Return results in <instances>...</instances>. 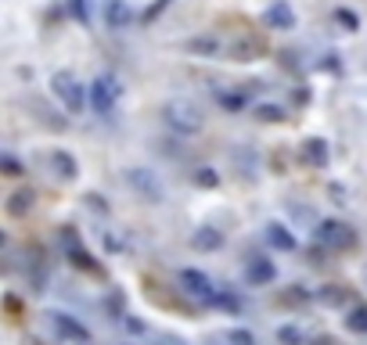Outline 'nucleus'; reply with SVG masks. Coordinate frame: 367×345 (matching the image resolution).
Returning a JSON list of instances; mask_svg holds the SVG:
<instances>
[{
    "instance_id": "f257e3e1",
    "label": "nucleus",
    "mask_w": 367,
    "mask_h": 345,
    "mask_svg": "<svg viewBox=\"0 0 367 345\" xmlns=\"http://www.w3.org/2000/svg\"><path fill=\"white\" fill-rule=\"evenodd\" d=\"M162 119H166L173 129H177V134H198L202 122H205L202 108L191 104V101H184V97H173V101L162 108Z\"/></svg>"
},
{
    "instance_id": "f03ea898",
    "label": "nucleus",
    "mask_w": 367,
    "mask_h": 345,
    "mask_svg": "<svg viewBox=\"0 0 367 345\" xmlns=\"http://www.w3.org/2000/svg\"><path fill=\"white\" fill-rule=\"evenodd\" d=\"M54 86V97L69 108V112H83V104H86V90H83V83L72 76V72H54L51 79Z\"/></svg>"
},
{
    "instance_id": "7ed1b4c3",
    "label": "nucleus",
    "mask_w": 367,
    "mask_h": 345,
    "mask_svg": "<svg viewBox=\"0 0 367 345\" xmlns=\"http://www.w3.org/2000/svg\"><path fill=\"white\" fill-rule=\"evenodd\" d=\"M313 237H317V245H324V248H350V245H353V230L342 227V223H335V220H324V223L313 230Z\"/></svg>"
},
{
    "instance_id": "20e7f679",
    "label": "nucleus",
    "mask_w": 367,
    "mask_h": 345,
    "mask_svg": "<svg viewBox=\"0 0 367 345\" xmlns=\"http://www.w3.org/2000/svg\"><path fill=\"white\" fill-rule=\"evenodd\" d=\"M126 180L134 184V191L144 194L151 205H159V202H162V184H159V177H155L151 169H130V172H126Z\"/></svg>"
},
{
    "instance_id": "39448f33",
    "label": "nucleus",
    "mask_w": 367,
    "mask_h": 345,
    "mask_svg": "<svg viewBox=\"0 0 367 345\" xmlns=\"http://www.w3.org/2000/svg\"><path fill=\"white\" fill-rule=\"evenodd\" d=\"M180 284H184L187 295L202 298V302H216V295H220V291L212 288V280H209L202 270H180Z\"/></svg>"
},
{
    "instance_id": "423d86ee",
    "label": "nucleus",
    "mask_w": 367,
    "mask_h": 345,
    "mask_svg": "<svg viewBox=\"0 0 367 345\" xmlns=\"http://www.w3.org/2000/svg\"><path fill=\"white\" fill-rule=\"evenodd\" d=\"M116 97H119V90H116V83L108 79V76H97V79L91 83V104H94L97 115H108V112H112Z\"/></svg>"
},
{
    "instance_id": "0eeeda50",
    "label": "nucleus",
    "mask_w": 367,
    "mask_h": 345,
    "mask_svg": "<svg viewBox=\"0 0 367 345\" xmlns=\"http://www.w3.org/2000/svg\"><path fill=\"white\" fill-rule=\"evenodd\" d=\"M267 26L270 29H292L295 26V15H292V8L285 4V0H277V4L267 8Z\"/></svg>"
},
{
    "instance_id": "6e6552de",
    "label": "nucleus",
    "mask_w": 367,
    "mask_h": 345,
    "mask_svg": "<svg viewBox=\"0 0 367 345\" xmlns=\"http://www.w3.org/2000/svg\"><path fill=\"white\" fill-rule=\"evenodd\" d=\"M245 277H249V284H270V280L277 277V270H274L270 259H252L249 270H245Z\"/></svg>"
},
{
    "instance_id": "1a4fd4ad",
    "label": "nucleus",
    "mask_w": 367,
    "mask_h": 345,
    "mask_svg": "<svg viewBox=\"0 0 367 345\" xmlns=\"http://www.w3.org/2000/svg\"><path fill=\"white\" fill-rule=\"evenodd\" d=\"M267 241H270L274 248H281V252H292V248H295V234H292L288 227H281V223H270V227H267Z\"/></svg>"
},
{
    "instance_id": "9d476101",
    "label": "nucleus",
    "mask_w": 367,
    "mask_h": 345,
    "mask_svg": "<svg viewBox=\"0 0 367 345\" xmlns=\"http://www.w3.org/2000/svg\"><path fill=\"white\" fill-rule=\"evenodd\" d=\"M33 205H36V194L33 191H18L15 198L8 202V212L11 216H26V212H33Z\"/></svg>"
},
{
    "instance_id": "9b49d317",
    "label": "nucleus",
    "mask_w": 367,
    "mask_h": 345,
    "mask_svg": "<svg viewBox=\"0 0 367 345\" xmlns=\"http://www.w3.org/2000/svg\"><path fill=\"white\" fill-rule=\"evenodd\" d=\"M54 328H58L61 335L76 338V342H86V328H79V323H76L72 316H65V313H58V316H54Z\"/></svg>"
},
{
    "instance_id": "f8f14e48",
    "label": "nucleus",
    "mask_w": 367,
    "mask_h": 345,
    "mask_svg": "<svg viewBox=\"0 0 367 345\" xmlns=\"http://www.w3.org/2000/svg\"><path fill=\"white\" fill-rule=\"evenodd\" d=\"M51 162H54V172H58V177H61L65 184H69V180H76V159H72V155H65V151H58V155H54Z\"/></svg>"
},
{
    "instance_id": "ddd939ff",
    "label": "nucleus",
    "mask_w": 367,
    "mask_h": 345,
    "mask_svg": "<svg viewBox=\"0 0 367 345\" xmlns=\"http://www.w3.org/2000/svg\"><path fill=\"white\" fill-rule=\"evenodd\" d=\"M231 58H234V61H252V58H259V43H252V40L231 43Z\"/></svg>"
},
{
    "instance_id": "4468645a",
    "label": "nucleus",
    "mask_w": 367,
    "mask_h": 345,
    "mask_svg": "<svg viewBox=\"0 0 367 345\" xmlns=\"http://www.w3.org/2000/svg\"><path fill=\"white\" fill-rule=\"evenodd\" d=\"M345 328H350L353 335H367V310L357 306L353 313H345Z\"/></svg>"
},
{
    "instance_id": "2eb2a0df",
    "label": "nucleus",
    "mask_w": 367,
    "mask_h": 345,
    "mask_svg": "<svg viewBox=\"0 0 367 345\" xmlns=\"http://www.w3.org/2000/svg\"><path fill=\"white\" fill-rule=\"evenodd\" d=\"M194 248H220V234H216L212 227H202L198 234H194Z\"/></svg>"
},
{
    "instance_id": "dca6fc26",
    "label": "nucleus",
    "mask_w": 367,
    "mask_h": 345,
    "mask_svg": "<svg viewBox=\"0 0 367 345\" xmlns=\"http://www.w3.org/2000/svg\"><path fill=\"white\" fill-rule=\"evenodd\" d=\"M306 159L317 162V166L328 162V147H324V141H306Z\"/></svg>"
},
{
    "instance_id": "f3484780",
    "label": "nucleus",
    "mask_w": 367,
    "mask_h": 345,
    "mask_svg": "<svg viewBox=\"0 0 367 345\" xmlns=\"http://www.w3.org/2000/svg\"><path fill=\"white\" fill-rule=\"evenodd\" d=\"M108 22H112V26H126L130 22V8L123 4V0H116V4L108 8Z\"/></svg>"
},
{
    "instance_id": "a211bd4d",
    "label": "nucleus",
    "mask_w": 367,
    "mask_h": 345,
    "mask_svg": "<svg viewBox=\"0 0 367 345\" xmlns=\"http://www.w3.org/2000/svg\"><path fill=\"white\" fill-rule=\"evenodd\" d=\"M256 115H259V119H267V122H281V119H285V112H281L277 104H263V108H256Z\"/></svg>"
},
{
    "instance_id": "6ab92c4d",
    "label": "nucleus",
    "mask_w": 367,
    "mask_h": 345,
    "mask_svg": "<svg viewBox=\"0 0 367 345\" xmlns=\"http://www.w3.org/2000/svg\"><path fill=\"white\" fill-rule=\"evenodd\" d=\"M277 338L285 342V345H302V335H299V328H281V331H277Z\"/></svg>"
},
{
    "instance_id": "aec40b11",
    "label": "nucleus",
    "mask_w": 367,
    "mask_h": 345,
    "mask_svg": "<svg viewBox=\"0 0 367 345\" xmlns=\"http://www.w3.org/2000/svg\"><path fill=\"white\" fill-rule=\"evenodd\" d=\"M320 302H345V291H342V288H335V284H331V288H328V291H320Z\"/></svg>"
},
{
    "instance_id": "412c9836",
    "label": "nucleus",
    "mask_w": 367,
    "mask_h": 345,
    "mask_svg": "<svg viewBox=\"0 0 367 345\" xmlns=\"http://www.w3.org/2000/svg\"><path fill=\"white\" fill-rule=\"evenodd\" d=\"M187 47H191V51H202V54H212V51H216V43H212V40H191Z\"/></svg>"
},
{
    "instance_id": "4be33fe9",
    "label": "nucleus",
    "mask_w": 367,
    "mask_h": 345,
    "mask_svg": "<svg viewBox=\"0 0 367 345\" xmlns=\"http://www.w3.org/2000/svg\"><path fill=\"white\" fill-rule=\"evenodd\" d=\"M231 345H256V338L249 331H231Z\"/></svg>"
},
{
    "instance_id": "5701e85b",
    "label": "nucleus",
    "mask_w": 367,
    "mask_h": 345,
    "mask_svg": "<svg viewBox=\"0 0 367 345\" xmlns=\"http://www.w3.org/2000/svg\"><path fill=\"white\" fill-rule=\"evenodd\" d=\"M335 18H338V22H342V26H345V29H350V33L357 29V15H353V11H338Z\"/></svg>"
},
{
    "instance_id": "b1692460",
    "label": "nucleus",
    "mask_w": 367,
    "mask_h": 345,
    "mask_svg": "<svg viewBox=\"0 0 367 345\" xmlns=\"http://www.w3.org/2000/svg\"><path fill=\"white\" fill-rule=\"evenodd\" d=\"M220 104L224 108H242L245 101H242V94H220Z\"/></svg>"
},
{
    "instance_id": "393cba45",
    "label": "nucleus",
    "mask_w": 367,
    "mask_h": 345,
    "mask_svg": "<svg viewBox=\"0 0 367 345\" xmlns=\"http://www.w3.org/2000/svg\"><path fill=\"white\" fill-rule=\"evenodd\" d=\"M198 184H202V187H216V172H212V169H202V172H198Z\"/></svg>"
},
{
    "instance_id": "a878e982",
    "label": "nucleus",
    "mask_w": 367,
    "mask_h": 345,
    "mask_svg": "<svg viewBox=\"0 0 367 345\" xmlns=\"http://www.w3.org/2000/svg\"><path fill=\"white\" fill-rule=\"evenodd\" d=\"M4 169H8V177H18V172H22V169H18V162H15V159H4Z\"/></svg>"
},
{
    "instance_id": "bb28decb",
    "label": "nucleus",
    "mask_w": 367,
    "mask_h": 345,
    "mask_svg": "<svg viewBox=\"0 0 367 345\" xmlns=\"http://www.w3.org/2000/svg\"><path fill=\"white\" fill-rule=\"evenodd\" d=\"M162 345H184V342H177V338H166Z\"/></svg>"
}]
</instances>
